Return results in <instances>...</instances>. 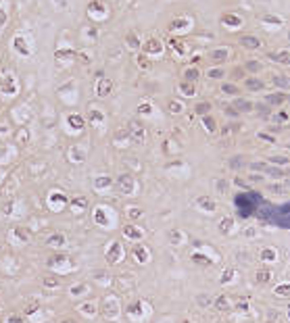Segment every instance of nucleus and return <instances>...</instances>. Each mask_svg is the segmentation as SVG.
Segmentation results:
<instances>
[{"label": "nucleus", "mask_w": 290, "mask_h": 323, "mask_svg": "<svg viewBox=\"0 0 290 323\" xmlns=\"http://www.w3.org/2000/svg\"><path fill=\"white\" fill-rule=\"evenodd\" d=\"M242 44L246 46V48H257V46H259V40H255V38H242Z\"/></svg>", "instance_id": "1"}]
</instances>
